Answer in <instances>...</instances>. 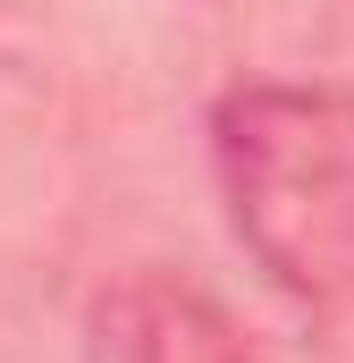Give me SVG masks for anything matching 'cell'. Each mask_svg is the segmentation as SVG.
Wrapping results in <instances>:
<instances>
[{
	"mask_svg": "<svg viewBox=\"0 0 354 363\" xmlns=\"http://www.w3.org/2000/svg\"><path fill=\"white\" fill-rule=\"evenodd\" d=\"M211 178L253 271L312 321L354 304V93L245 77L211 101Z\"/></svg>",
	"mask_w": 354,
	"mask_h": 363,
	"instance_id": "6da1fadb",
	"label": "cell"
},
{
	"mask_svg": "<svg viewBox=\"0 0 354 363\" xmlns=\"http://www.w3.org/2000/svg\"><path fill=\"white\" fill-rule=\"evenodd\" d=\"M101 347L110 363H245L236 321L169 271H135L101 296Z\"/></svg>",
	"mask_w": 354,
	"mask_h": 363,
	"instance_id": "7a4b0ae2",
	"label": "cell"
}]
</instances>
